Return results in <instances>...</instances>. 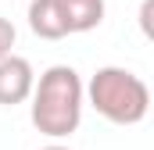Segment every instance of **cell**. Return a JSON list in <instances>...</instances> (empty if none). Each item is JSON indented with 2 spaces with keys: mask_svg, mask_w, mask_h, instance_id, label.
Here are the masks:
<instances>
[{
  "mask_svg": "<svg viewBox=\"0 0 154 150\" xmlns=\"http://www.w3.org/2000/svg\"><path fill=\"white\" fill-rule=\"evenodd\" d=\"M39 150H72V147H61V143H50V147H39Z\"/></svg>",
  "mask_w": 154,
  "mask_h": 150,
  "instance_id": "cell-8",
  "label": "cell"
},
{
  "mask_svg": "<svg viewBox=\"0 0 154 150\" xmlns=\"http://www.w3.org/2000/svg\"><path fill=\"white\" fill-rule=\"evenodd\" d=\"M29 29L39 39H65V36H72L57 0H29Z\"/></svg>",
  "mask_w": 154,
  "mask_h": 150,
  "instance_id": "cell-4",
  "label": "cell"
},
{
  "mask_svg": "<svg viewBox=\"0 0 154 150\" xmlns=\"http://www.w3.org/2000/svg\"><path fill=\"white\" fill-rule=\"evenodd\" d=\"M32 82H36V72L25 57H18V54L0 57V107L25 104L32 93Z\"/></svg>",
  "mask_w": 154,
  "mask_h": 150,
  "instance_id": "cell-3",
  "label": "cell"
},
{
  "mask_svg": "<svg viewBox=\"0 0 154 150\" xmlns=\"http://www.w3.org/2000/svg\"><path fill=\"white\" fill-rule=\"evenodd\" d=\"M151 11H154V0H143V7H140V29H143V36H151Z\"/></svg>",
  "mask_w": 154,
  "mask_h": 150,
  "instance_id": "cell-7",
  "label": "cell"
},
{
  "mask_svg": "<svg viewBox=\"0 0 154 150\" xmlns=\"http://www.w3.org/2000/svg\"><path fill=\"white\" fill-rule=\"evenodd\" d=\"M61 14L68 22V32H93L104 22V0H57Z\"/></svg>",
  "mask_w": 154,
  "mask_h": 150,
  "instance_id": "cell-5",
  "label": "cell"
},
{
  "mask_svg": "<svg viewBox=\"0 0 154 150\" xmlns=\"http://www.w3.org/2000/svg\"><path fill=\"white\" fill-rule=\"evenodd\" d=\"M82 89H86L90 107L100 118L115 122V125H140L147 118V111H151V89H147V82L136 72L118 68V64L97 68Z\"/></svg>",
  "mask_w": 154,
  "mask_h": 150,
  "instance_id": "cell-2",
  "label": "cell"
},
{
  "mask_svg": "<svg viewBox=\"0 0 154 150\" xmlns=\"http://www.w3.org/2000/svg\"><path fill=\"white\" fill-rule=\"evenodd\" d=\"M14 39H18V32H14V25H11L7 18H0V57L14 54Z\"/></svg>",
  "mask_w": 154,
  "mask_h": 150,
  "instance_id": "cell-6",
  "label": "cell"
},
{
  "mask_svg": "<svg viewBox=\"0 0 154 150\" xmlns=\"http://www.w3.org/2000/svg\"><path fill=\"white\" fill-rule=\"evenodd\" d=\"M29 97H32L29 118H32L36 132L50 136V140H65L79 129L82 107H86V89L72 64H50L32 82Z\"/></svg>",
  "mask_w": 154,
  "mask_h": 150,
  "instance_id": "cell-1",
  "label": "cell"
}]
</instances>
